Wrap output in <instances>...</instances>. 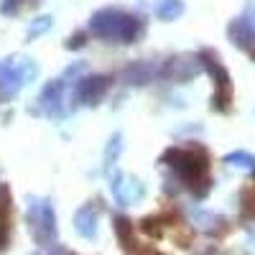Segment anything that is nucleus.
Returning a JSON list of instances; mask_svg holds the SVG:
<instances>
[{
	"mask_svg": "<svg viewBox=\"0 0 255 255\" xmlns=\"http://www.w3.org/2000/svg\"><path fill=\"white\" fill-rule=\"evenodd\" d=\"M138 20L120 10H102L92 18V31L102 38H120V41H133L138 33Z\"/></svg>",
	"mask_w": 255,
	"mask_h": 255,
	"instance_id": "obj_2",
	"label": "nucleus"
},
{
	"mask_svg": "<svg viewBox=\"0 0 255 255\" xmlns=\"http://www.w3.org/2000/svg\"><path fill=\"white\" fill-rule=\"evenodd\" d=\"M199 255H220V250H217L215 245H209V248H204V250H199Z\"/></svg>",
	"mask_w": 255,
	"mask_h": 255,
	"instance_id": "obj_14",
	"label": "nucleus"
},
{
	"mask_svg": "<svg viewBox=\"0 0 255 255\" xmlns=\"http://www.w3.org/2000/svg\"><path fill=\"white\" fill-rule=\"evenodd\" d=\"M240 202H243V207H240L243 209V217L245 220H255V189H245Z\"/></svg>",
	"mask_w": 255,
	"mask_h": 255,
	"instance_id": "obj_12",
	"label": "nucleus"
},
{
	"mask_svg": "<svg viewBox=\"0 0 255 255\" xmlns=\"http://www.w3.org/2000/svg\"><path fill=\"white\" fill-rule=\"evenodd\" d=\"M174 222H176L174 212H166V215H151V217H145V220L140 222V230L145 232L148 238H161L163 230H166V225H174Z\"/></svg>",
	"mask_w": 255,
	"mask_h": 255,
	"instance_id": "obj_9",
	"label": "nucleus"
},
{
	"mask_svg": "<svg viewBox=\"0 0 255 255\" xmlns=\"http://www.w3.org/2000/svg\"><path fill=\"white\" fill-rule=\"evenodd\" d=\"M28 222H31V232L41 245H51V240L56 238V225H54V212L46 202H36L28 209Z\"/></svg>",
	"mask_w": 255,
	"mask_h": 255,
	"instance_id": "obj_4",
	"label": "nucleus"
},
{
	"mask_svg": "<svg viewBox=\"0 0 255 255\" xmlns=\"http://www.w3.org/2000/svg\"><path fill=\"white\" fill-rule=\"evenodd\" d=\"M138 255H158V253H138Z\"/></svg>",
	"mask_w": 255,
	"mask_h": 255,
	"instance_id": "obj_15",
	"label": "nucleus"
},
{
	"mask_svg": "<svg viewBox=\"0 0 255 255\" xmlns=\"http://www.w3.org/2000/svg\"><path fill=\"white\" fill-rule=\"evenodd\" d=\"M10 240V194L8 186L0 184V253L8 248Z\"/></svg>",
	"mask_w": 255,
	"mask_h": 255,
	"instance_id": "obj_7",
	"label": "nucleus"
},
{
	"mask_svg": "<svg viewBox=\"0 0 255 255\" xmlns=\"http://www.w3.org/2000/svg\"><path fill=\"white\" fill-rule=\"evenodd\" d=\"M253 176H255V174H253Z\"/></svg>",
	"mask_w": 255,
	"mask_h": 255,
	"instance_id": "obj_16",
	"label": "nucleus"
},
{
	"mask_svg": "<svg viewBox=\"0 0 255 255\" xmlns=\"http://www.w3.org/2000/svg\"><path fill=\"white\" fill-rule=\"evenodd\" d=\"M232 44H235L238 49L248 51L250 59H255V10L250 8L243 18H235L227 28Z\"/></svg>",
	"mask_w": 255,
	"mask_h": 255,
	"instance_id": "obj_5",
	"label": "nucleus"
},
{
	"mask_svg": "<svg viewBox=\"0 0 255 255\" xmlns=\"http://www.w3.org/2000/svg\"><path fill=\"white\" fill-rule=\"evenodd\" d=\"M163 161L179 174L184 186L191 191L194 197H207L212 189L209 179V153L199 145H189V148H168L163 153Z\"/></svg>",
	"mask_w": 255,
	"mask_h": 255,
	"instance_id": "obj_1",
	"label": "nucleus"
},
{
	"mask_svg": "<svg viewBox=\"0 0 255 255\" xmlns=\"http://www.w3.org/2000/svg\"><path fill=\"white\" fill-rule=\"evenodd\" d=\"M181 10H184V5L179 3V0H163L161 5H156V13H158L161 18H166V20L176 18V15H179Z\"/></svg>",
	"mask_w": 255,
	"mask_h": 255,
	"instance_id": "obj_11",
	"label": "nucleus"
},
{
	"mask_svg": "<svg viewBox=\"0 0 255 255\" xmlns=\"http://www.w3.org/2000/svg\"><path fill=\"white\" fill-rule=\"evenodd\" d=\"M110 87V79L108 77H92V79H84V82H79V87H77V97L82 100V102H87V105H95L102 95H105V90Z\"/></svg>",
	"mask_w": 255,
	"mask_h": 255,
	"instance_id": "obj_6",
	"label": "nucleus"
},
{
	"mask_svg": "<svg viewBox=\"0 0 255 255\" xmlns=\"http://www.w3.org/2000/svg\"><path fill=\"white\" fill-rule=\"evenodd\" d=\"M227 163H235V166H245V168H255V156L245 153V151H235V153H230L225 156Z\"/></svg>",
	"mask_w": 255,
	"mask_h": 255,
	"instance_id": "obj_13",
	"label": "nucleus"
},
{
	"mask_svg": "<svg viewBox=\"0 0 255 255\" xmlns=\"http://www.w3.org/2000/svg\"><path fill=\"white\" fill-rule=\"evenodd\" d=\"M199 61L204 64V69L215 77V97H212L215 110L227 113L232 108V79H230L227 69L220 64V59H217L215 51H202L199 54Z\"/></svg>",
	"mask_w": 255,
	"mask_h": 255,
	"instance_id": "obj_3",
	"label": "nucleus"
},
{
	"mask_svg": "<svg viewBox=\"0 0 255 255\" xmlns=\"http://www.w3.org/2000/svg\"><path fill=\"white\" fill-rule=\"evenodd\" d=\"M74 227H77L79 235L95 238L97 235V207H92V204L82 207L77 215H74Z\"/></svg>",
	"mask_w": 255,
	"mask_h": 255,
	"instance_id": "obj_8",
	"label": "nucleus"
},
{
	"mask_svg": "<svg viewBox=\"0 0 255 255\" xmlns=\"http://www.w3.org/2000/svg\"><path fill=\"white\" fill-rule=\"evenodd\" d=\"M115 235L123 243V248H135V227L128 217H115Z\"/></svg>",
	"mask_w": 255,
	"mask_h": 255,
	"instance_id": "obj_10",
	"label": "nucleus"
}]
</instances>
